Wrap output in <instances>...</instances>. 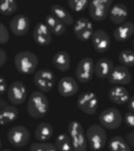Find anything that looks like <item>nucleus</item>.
I'll use <instances>...</instances> for the list:
<instances>
[{
	"mask_svg": "<svg viewBox=\"0 0 134 151\" xmlns=\"http://www.w3.org/2000/svg\"><path fill=\"white\" fill-rule=\"evenodd\" d=\"M95 62L91 57H85L78 62L75 68V76L80 83H87L94 76Z\"/></svg>",
	"mask_w": 134,
	"mask_h": 151,
	"instance_id": "9b49d317",
	"label": "nucleus"
},
{
	"mask_svg": "<svg viewBox=\"0 0 134 151\" xmlns=\"http://www.w3.org/2000/svg\"><path fill=\"white\" fill-rule=\"evenodd\" d=\"M133 3H134V0H133Z\"/></svg>",
	"mask_w": 134,
	"mask_h": 151,
	"instance_id": "79ce46f5",
	"label": "nucleus"
},
{
	"mask_svg": "<svg viewBox=\"0 0 134 151\" xmlns=\"http://www.w3.org/2000/svg\"><path fill=\"white\" fill-rule=\"evenodd\" d=\"M125 139H126V140L128 141V143L129 144L130 147L132 148V150H134V129L133 131L128 133L126 134Z\"/></svg>",
	"mask_w": 134,
	"mask_h": 151,
	"instance_id": "c9c22d12",
	"label": "nucleus"
},
{
	"mask_svg": "<svg viewBox=\"0 0 134 151\" xmlns=\"http://www.w3.org/2000/svg\"><path fill=\"white\" fill-rule=\"evenodd\" d=\"M52 64L59 71L65 72L70 69V56L68 52L64 50L57 51L53 55Z\"/></svg>",
	"mask_w": 134,
	"mask_h": 151,
	"instance_id": "b1692460",
	"label": "nucleus"
},
{
	"mask_svg": "<svg viewBox=\"0 0 134 151\" xmlns=\"http://www.w3.org/2000/svg\"><path fill=\"white\" fill-rule=\"evenodd\" d=\"M33 39L38 45L47 46L52 42V34L44 23L39 22L33 30Z\"/></svg>",
	"mask_w": 134,
	"mask_h": 151,
	"instance_id": "f3484780",
	"label": "nucleus"
},
{
	"mask_svg": "<svg viewBox=\"0 0 134 151\" xmlns=\"http://www.w3.org/2000/svg\"><path fill=\"white\" fill-rule=\"evenodd\" d=\"M7 94L8 99L11 104L19 106L26 101L28 90L24 82L21 81H14L8 87Z\"/></svg>",
	"mask_w": 134,
	"mask_h": 151,
	"instance_id": "9d476101",
	"label": "nucleus"
},
{
	"mask_svg": "<svg viewBox=\"0 0 134 151\" xmlns=\"http://www.w3.org/2000/svg\"><path fill=\"white\" fill-rule=\"evenodd\" d=\"M107 148L111 151H131L128 141L123 136H114L107 141Z\"/></svg>",
	"mask_w": 134,
	"mask_h": 151,
	"instance_id": "bb28decb",
	"label": "nucleus"
},
{
	"mask_svg": "<svg viewBox=\"0 0 134 151\" xmlns=\"http://www.w3.org/2000/svg\"><path fill=\"white\" fill-rule=\"evenodd\" d=\"M113 4V0H90L88 9L91 19L97 22L105 20Z\"/></svg>",
	"mask_w": 134,
	"mask_h": 151,
	"instance_id": "0eeeda50",
	"label": "nucleus"
},
{
	"mask_svg": "<svg viewBox=\"0 0 134 151\" xmlns=\"http://www.w3.org/2000/svg\"><path fill=\"white\" fill-rule=\"evenodd\" d=\"M98 119L102 127L109 130L118 129L123 124L122 113L114 107L104 109L100 113Z\"/></svg>",
	"mask_w": 134,
	"mask_h": 151,
	"instance_id": "39448f33",
	"label": "nucleus"
},
{
	"mask_svg": "<svg viewBox=\"0 0 134 151\" xmlns=\"http://www.w3.org/2000/svg\"><path fill=\"white\" fill-rule=\"evenodd\" d=\"M8 90V84L6 79L0 75V96H3L4 94H5V92Z\"/></svg>",
	"mask_w": 134,
	"mask_h": 151,
	"instance_id": "f704fd0d",
	"label": "nucleus"
},
{
	"mask_svg": "<svg viewBox=\"0 0 134 151\" xmlns=\"http://www.w3.org/2000/svg\"><path fill=\"white\" fill-rule=\"evenodd\" d=\"M91 43L97 53L107 52L111 45V38L108 33L103 29L94 30L91 37Z\"/></svg>",
	"mask_w": 134,
	"mask_h": 151,
	"instance_id": "2eb2a0df",
	"label": "nucleus"
},
{
	"mask_svg": "<svg viewBox=\"0 0 134 151\" xmlns=\"http://www.w3.org/2000/svg\"><path fill=\"white\" fill-rule=\"evenodd\" d=\"M57 90L62 97H73L79 91V84L75 78L71 76H64L58 82Z\"/></svg>",
	"mask_w": 134,
	"mask_h": 151,
	"instance_id": "dca6fc26",
	"label": "nucleus"
},
{
	"mask_svg": "<svg viewBox=\"0 0 134 151\" xmlns=\"http://www.w3.org/2000/svg\"><path fill=\"white\" fill-rule=\"evenodd\" d=\"M34 84L39 91L44 92H50L55 84V76L52 70L40 69L34 73Z\"/></svg>",
	"mask_w": 134,
	"mask_h": 151,
	"instance_id": "423d86ee",
	"label": "nucleus"
},
{
	"mask_svg": "<svg viewBox=\"0 0 134 151\" xmlns=\"http://www.w3.org/2000/svg\"><path fill=\"white\" fill-rule=\"evenodd\" d=\"M54 145L58 151H72L73 145L68 134H59L54 141Z\"/></svg>",
	"mask_w": 134,
	"mask_h": 151,
	"instance_id": "cd10ccee",
	"label": "nucleus"
},
{
	"mask_svg": "<svg viewBox=\"0 0 134 151\" xmlns=\"http://www.w3.org/2000/svg\"><path fill=\"white\" fill-rule=\"evenodd\" d=\"M6 104H8V103L6 102L4 98H2V97H0V109L3 108V107H4Z\"/></svg>",
	"mask_w": 134,
	"mask_h": 151,
	"instance_id": "58836bf2",
	"label": "nucleus"
},
{
	"mask_svg": "<svg viewBox=\"0 0 134 151\" xmlns=\"http://www.w3.org/2000/svg\"><path fill=\"white\" fill-rule=\"evenodd\" d=\"M30 21L25 14H19L14 17L9 22V29L15 36H24L29 30Z\"/></svg>",
	"mask_w": 134,
	"mask_h": 151,
	"instance_id": "4468645a",
	"label": "nucleus"
},
{
	"mask_svg": "<svg viewBox=\"0 0 134 151\" xmlns=\"http://www.w3.org/2000/svg\"><path fill=\"white\" fill-rule=\"evenodd\" d=\"M128 7L123 4H116L112 5L109 10V19L114 24L119 25L125 21H127L128 18Z\"/></svg>",
	"mask_w": 134,
	"mask_h": 151,
	"instance_id": "a211bd4d",
	"label": "nucleus"
},
{
	"mask_svg": "<svg viewBox=\"0 0 134 151\" xmlns=\"http://www.w3.org/2000/svg\"><path fill=\"white\" fill-rule=\"evenodd\" d=\"M118 61L126 67L134 66V51L132 50H123L118 55Z\"/></svg>",
	"mask_w": 134,
	"mask_h": 151,
	"instance_id": "c756f323",
	"label": "nucleus"
},
{
	"mask_svg": "<svg viewBox=\"0 0 134 151\" xmlns=\"http://www.w3.org/2000/svg\"><path fill=\"white\" fill-rule=\"evenodd\" d=\"M30 151H56L54 144L49 143L48 141H38L31 144L29 147Z\"/></svg>",
	"mask_w": 134,
	"mask_h": 151,
	"instance_id": "7c9ffc66",
	"label": "nucleus"
},
{
	"mask_svg": "<svg viewBox=\"0 0 134 151\" xmlns=\"http://www.w3.org/2000/svg\"><path fill=\"white\" fill-rule=\"evenodd\" d=\"M18 4L16 0H0V14L4 16H10L16 13Z\"/></svg>",
	"mask_w": 134,
	"mask_h": 151,
	"instance_id": "c85d7f7f",
	"label": "nucleus"
},
{
	"mask_svg": "<svg viewBox=\"0 0 134 151\" xmlns=\"http://www.w3.org/2000/svg\"><path fill=\"white\" fill-rule=\"evenodd\" d=\"M44 24L47 25L51 34L56 36L63 35L66 32V25H64L62 22L59 21L58 19L53 16L51 14H49L45 16Z\"/></svg>",
	"mask_w": 134,
	"mask_h": 151,
	"instance_id": "393cba45",
	"label": "nucleus"
},
{
	"mask_svg": "<svg viewBox=\"0 0 134 151\" xmlns=\"http://www.w3.org/2000/svg\"><path fill=\"white\" fill-rule=\"evenodd\" d=\"M129 97L130 96L128 91L123 86L116 85L111 87L108 92V98L110 99V101L118 105L126 104L128 101Z\"/></svg>",
	"mask_w": 134,
	"mask_h": 151,
	"instance_id": "412c9836",
	"label": "nucleus"
},
{
	"mask_svg": "<svg viewBox=\"0 0 134 151\" xmlns=\"http://www.w3.org/2000/svg\"><path fill=\"white\" fill-rule=\"evenodd\" d=\"M14 65L16 70L22 75H31L36 71L39 58L32 51H19L14 56Z\"/></svg>",
	"mask_w": 134,
	"mask_h": 151,
	"instance_id": "f03ea898",
	"label": "nucleus"
},
{
	"mask_svg": "<svg viewBox=\"0 0 134 151\" xmlns=\"http://www.w3.org/2000/svg\"><path fill=\"white\" fill-rule=\"evenodd\" d=\"M68 134L73 145V150L86 151L87 150V139L83 126L80 122L73 120L68 125Z\"/></svg>",
	"mask_w": 134,
	"mask_h": 151,
	"instance_id": "20e7f679",
	"label": "nucleus"
},
{
	"mask_svg": "<svg viewBox=\"0 0 134 151\" xmlns=\"http://www.w3.org/2000/svg\"><path fill=\"white\" fill-rule=\"evenodd\" d=\"M53 134V127L47 122L39 123L34 129V138L37 141H49Z\"/></svg>",
	"mask_w": 134,
	"mask_h": 151,
	"instance_id": "a878e982",
	"label": "nucleus"
},
{
	"mask_svg": "<svg viewBox=\"0 0 134 151\" xmlns=\"http://www.w3.org/2000/svg\"><path fill=\"white\" fill-rule=\"evenodd\" d=\"M49 103L47 97L40 91L33 92L27 102V112L29 117L39 119L47 115Z\"/></svg>",
	"mask_w": 134,
	"mask_h": 151,
	"instance_id": "f257e3e1",
	"label": "nucleus"
},
{
	"mask_svg": "<svg viewBox=\"0 0 134 151\" xmlns=\"http://www.w3.org/2000/svg\"><path fill=\"white\" fill-rule=\"evenodd\" d=\"M114 64L113 60L109 58L102 57L97 60L95 63L94 74L97 76L99 79H107L112 72Z\"/></svg>",
	"mask_w": 134,
	"mask_h": 151,
	"instance_id": "aec40b11",
	"label": "nucleus"
},
{
	"mask_svg": "<svg viewBox=\"0 0 134 151\" xmlns=\"http://www.w3.org/2000/svg\"><path fill=\"white\" fill-rule=\"evenodd\" d=\"M87 144L91 150L99 151L106 146L107 134L105 128L101 124H92L86 132Z\"/></svg>",
	"mask_w": 134,
	"mask_h": 151,
	"instance_id": "7ed1b4c3",
	"label": "nucleus"
},
{
	"mask_svg": "<svg viewBox=\"0 0 134 151\" xmlns=\"http://www.w3.org/2000/svg\"><path fill=\"white\" fill-rule=\"evenodd\" d=\"M8 140L15 148H22L28 145L30 139V132L25 126L17 125L12 127L7 134Z\"/></svg>",
	"mask_w": 134,
	"mask_h": 151,
	"instance_id": "6e6552de",
	"label": "nucleus"
},
{
	"mask_svg": "<svg viewBox=\"0 0 134 151\" xmlns=\"http://www.w3.org/2000/svg\"><path fill=\"white\" fill-rule=\"evenodd\" d=\"M9 32L8 28L6 27L5 24L0 22V45H4L8 43L9 40Z\"/></svg>",
	"mask_w": 134,
	"mask_h": 151,
	"instance_id": "473e14b6",
	"label": "nucleus"
},
{
	"mask_svg": "<svg viewBox=\"0 0 134 151\" xmlns=\"http://www.w3.org/2000/svg\"><path fill=\"white\" fill-rule=\"evenodd\" d=\"M8 60V55L4 49L0 48V68L5 65Z\"/></svg>",
	"mask_w": 134,
	"mask_h": 151,
	"instance_id": "e433bc0d",
	"label": "nucleus"
},
{
	"mask_svg": "<svg viewBox=\"0 0 134 151\" xmlns=\"http://www.w3.org/2000/svg\"><path fill=\"white\" fill-rule=\"evenodd\" d=\"M2 147H3V143H2V140H1V139H0V150L2 149Z\"/></svg>",
	"mask_w": 134,
	"mask_h": 151,
	"instance_id": "ea45409f",
	"label": "nucleus"
},
{
	"mask_svg": "<svg viewBox=\"0 0 134 151\" xmlns=\"http://www.w3.org/2000/svg\"><path fill=\"white\" fill-rule=\"evenodd\" d=\"M77 108L87 115H94L97 113L99 101L97 94L93 92H84L80 93L76 100Z\"/></svg>",
	"mask_w": 134,
	"mask_h": 151,
	"instance_id": "1a4fd4ad",
	"label": "nucleus"
},
{
	"mask_svg": "<svg viewBox=\"0 0 134 151\" xmlns=\"http://www.w3.org/2000/svg\"><path fill=\"white\" fill-rule=\"evenodd\" d=\"M134 34V24L132 21H125L118 25L113 31V37L118 42H126Z\"/></svg>",
	"mask_w": 134,
	"mask_h": 151,
	"instance_id": "6ab92c4d",
	"label": "nucleus"
},
{
	"mask_svg": "<svg viewBox=\"0 0 134 151\" xmlns=\"http://www.w3.org/2000/svg\"><path fill=\"white\" fill-rule=\"evenodd\" d=\"M123 122L125 125L131 129H134V113L128 111V113H125L123 118Z\"/></svg>",
	"mask_w": 134,
	"mask_h": 151,
	"instance_id": "72a5a7b5",
	"label": "nucleus"
},
{
	"mask_svg": "<svg viewBox=\"0 0 134 151\" xmlns=\"http://www.w3.org/2000/svg\"><path fill=\"white\" fill-rule=\"evenodd\" d=\"M133 46H134V39H133Z\"/></svg>",
	"mask_w": 134,
	"mask_h": 151,
	"instance_id": "a19ab883",
	"label": "nucleus"
},
{
	"mask_svg": "<svg viewBox=\"0 0 134 151\" xmlns=\"http://www.w3.org/2000/svg\"><path fill=\"white\" fill-rule=\"evenodd\" d=\"M127 104H128V111H131V112H133L134 113V95H133L132 97H129Z\"/></svg>",
	"mask_w": 134,
	"mask_h": 151,
	"instance_id": "4c0bfd02",
	"label": "nucleus"
},
{
	"mask_svg": "<svg viewBox=\"0 0 134 151\" xmlns=\"http://www.w3.org/2000/svg\"><path fill=\"white\" fill-rule=\"evenodd\" d=\"M19 109L15 105L6 104L0 109V125H7L14 123L19 117Z\"/></svg>",
	"mask_w": 134,
	"mask_h": 151,
	"instance_id": "5701e85b",
	"label": "nucleus"
},
{
	"mask_svg": "<svg viewBox=\"0 0 134 151\" xmlns=\"http://www.w3.org/2000/svg\"><path fill=\"white\" fill-rule=\"evenodd\" d=\"M50 14L58 19L59 21H61L64 25L70 26L74 24V17L64 7L58 5V4H53L50 7Z\"/></svg>",
	"mask_w": 134,
	"mask_h": 151,
	"instance_id": "4be33fe9",
	"label": "nucleus"
},
{
	"mask_svg": "<svg viewBox=\"0 0 134 151\" xmlns=\"http://www.w3.org/2000/svg\"><path fill=\"white\" fill-rule=\"evenodd\" d=\"M108 81L113 85L125 86L128 85L132 81L131 72L128 67L124 65H117L113 67L112 72L107 77Z\"/></svg>",
	"mask_w": 134,
	"mask_h": 151,
	"instance_id": "ddd939ff",
	"label": "nucleus"
},
{
	"mask_svg": "<svg viewBox=\"0 0 134 151\" xmlns=\"http://www.w3.org/2000/svg\"><path fill=\"white\" fill-rule=\"evenodd\" d=\"M90 0H68L67 4L70 9L75 13L84 11L89 6Z\"/></svg>",
	"mask_w": 134,
	"mask_h": 151,
	"instance_id": "2f4dec72",
	"label": "nucleus"
},
{
	"mask_svg": "<svg viewBox=\"0 0 134 151\" xmlns=\"http://www.w3.org/2000/svg\"><path fill=\"white\" fill-rule=\"evenodd\" d=\"M73 32L76 39L80 41H88L89 40H91V35L94 32L93 24L87 18H80L75 22Z\"/></svg>",
	"mask_w": 134,
	"mask_h": 151,
	"instance_id": "f8f14e48",
	"label": "nucleus"
}]
</instances>
